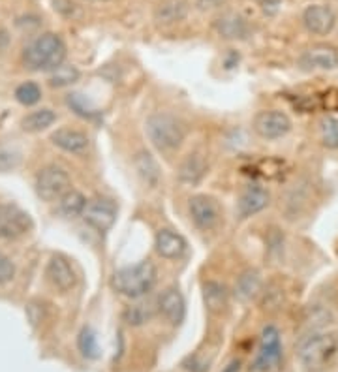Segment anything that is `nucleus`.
<instances>
[{
    "mask_svg": "<svg viewBox=\"0 0 338 372\" xmlns=\"http://www.w3.org/2000/svg\"><path fill=\"white\" fill-rule=\"evenodd\" d=\"M188 16V0H162L155 8V21L162 27H171Z\"/></svg>",
    "mask_w": 338,
    "mask_h": 372,
    "instance_id": "obj_17",
    "label": "nucleus"
},
{
    "mask_svg": "<svg viewBox=\"0 0 338 372\" xmlns=\"http://www.w3.org/2000/svg\"><path fill=\"white\" fill-rule=\"evenodd\" d=\"M269 203H271L269 190H265L263 186H258V184H252V186H246L239 196L237 211L243 218H250L255 217L263 209H267Z\"/></svg>",
    "mask_w": 338,
    "mask_h": 372,
    "instance_id": "obj_13",
    "label": "nucleus"
},
{
    "mask_svg": "<svg viewBox=\"0 0 338 372\" xmlns=\"http://www.w3.org/2000/svg\"><path fill=\"white\" fill-rule=\"evenodd\" d=\"M32 229V218L13 203L0 205V237L16 241Z\"/></svg>",
    "mask_w": 338,
    "mask_h": 372,
    "instance_id": "obj_7",
    "label": "nucleus"
},
{
    "mask_svg": "<svg viewBox=\"0 0 338 372\" xmlns=\"http://www.w3.org/2000/svg\"><path fill=\"white\" fill-rule=\"evenodd\" d=\"M47 278L49 282L61 292H70V289L78 284V277L73 267L70 265V261L61 254L51 256L49 263H47Z\"/></svg>",
    "mask_w": 338,
    "mask_h": 372,
    "instance_id": "obj_15",
    "label": "nucleus"
},
{
    "mask_svg": "<svg viewBox=\"0 0 338 372\" xmlns=\"http://www.w3.org/2000/svg\"><path fill=\"white\" fill-rule=\"evenodd\" d=\"M320 136L322 143L331 150L338 149V119L337 117H323L320 121Z\"/></svg>",
    "mask_w": 338,
    "mask_h": 372,
    "instance_id": "obj_28",
    "label": "nucleus"
},
{
    "mask_svg": "<svg viewBox=\"0 0 338 372\" xmlns=\"http://www.w3.org/2000/svg\"><path fill=\"white\" fill-rule=\"evenodd\" d=\"M284 348L282 339H280V331L274 325H267L261 331L260 348L254 359V371L258 372H271L278 371L282 365Z\"/></svg>",
    "mask_w": 338,
    "mask_h": 372,
    "instance_id": "obj_5",
    "label": "nucleus"
},
{
    "mask_svg": "<svg viewBox=\"0 0 338 372\" xmlns=\"http://www.w3.org/2000/svg\"><path fill=\"white\" fill-rule=\"evenodd\" d=\"M145 130H147L150 143L164 152L179 149L186 138V128L181 123V119H177L171 113L150 115L145 123Z\"/></svg>",
    "mask_w": 338,
    "mask_h": 372,
    "instance_id": "obj_4",
    "label": "nucleus"
},
{
    "mask_svg": "<svg viewBox=\"0 0 338 372\" xmlns=\"http://www.w3.org/2000/svg\"><path fill=\"white\" fill-rule=\"evenodd\" d=\"M68 104H70V107H73V109H76V113H78V115H81V117L92 119V117H96V115H98V109L90 106L89 102L85 100L81 95L70 96V98H68Z\"/></svg>",
    "mask_w": 338,
    "mask_h": 372,
    "instance_id": "obj_32",
    "label": "nucleus"
},
{
    "mask_svg": "<svg viewBox=\"0 0 338 372\" xmlns=\"http://www.w3.org/2000/svg\"><path fill=\"white\" fill-rule=\"evenodd\" d=\"M155 316V306L147 305V303H138V305L128 306L124 312V320L130 325H143Z\"/></svg>",
    "mask_w": 338,
    "mask_h": 372,
    "instance_id": "obj_27",
    "label": "nucleus"
},
{
    "mask_svg": "<svg viewBox=\"0 0 338 372\" xmlns=\"http://www.w3.org/2000/svg\"><path fill=\"white\" fill-rule=\"evenodd\" d=\"M78 348L81 356L87 359H96L100 356V346H98V337L90 328H83L78 337Z\"/></svg>",
    "mask_w": 338,
    "mask_h": 372,
    "instance_id": "obj_26",
    "label": "nucleus"
},
{
    "mask_svg": "<svg viewBox=\"0 0 338 372\" xmlns=\"http://www.w3.org/2000/svg\"><path fill=\"white\" fill-rule=\"evenodd\" d=\"M55 121L56 113L49 109V107H44V109H36V112L28 113L27 117L21 121V126L25 132H42L45 128H49Z\"/></svg>",
    "mask_w": 338,
    "mask_h": 372,
    "instance_id": "obj_23",
    "label": "nucleus"
},
{
    "mask_svg": "<svg viewBox=\"0 0 338 372\" xmlns=\"http://www.w3.org/2000/svg\"><path fill=\"white\" fill-rule=\"evenodd\" d=\"M156 267L150 260H143L135 265L122 267L113 272L111 288L116 294L124 295L128 299H139L155 288Z\"/></svg>",
    "mask_w": 338,
    "mask_h": 372,
    "instance_id": "obj_3",
    "label": "nucleus"
},
{
    "mask_svg": "<svg viewBox=\"0 0 338 372\" xmlns=\"http://www.w3.org/2000/svg\"><path fill=\"white\" fill-rule=\"evenodd\" d=\"M239 371H241V361H239V359H233L222 372H239Z\"/></svg>",
    "mask_w": 338,
    "mask_h": 372,
    "instance_id": "obj_36",
    "label": "nucleus"
},
{
    "mask_svg": "<svg viewBox=\"0 0 338 372\" xmlns=\"http://www.w3.org/2000/svg\"><path fill=\"white\" fill-rule=\"evenodd\" d=\"M227 299H229V292L222 282L217 280H209L203 284V301H205L207 311L212 314H220L227 306Z\"/></svg>",
    "mask_w": 338,
    "mask_h": 372,
    "instance_id": "obj_21",
    "label": "nucleus"
},
{
    "mask_svg": "<svg viewBox=\"0 0 338 372\" xmlns=\"http://www.w3.org/2000/svg\"><path fill=\"white\" fill-rule=\"evenodd\" d=\"M224 2H226V0H195V6H198L201 11H209L220 8Z\"/></svg>",
    "mask_w": 338,
    "mask_h": 372,
    "instance_id": "obj_34",
    "label": "nucleus"
},
{
    "mask_svg": "<svg viewBox=\"0 0 338 372\" xmlns=\"http://www.w3.org/2000/svg\"><path fill=\"white\" fill-rule=\"evenodd\" d=\"M133 164H135V169L141 175L145 183H149L150 186H156L158 181H160V167H158V162L152 158L150 152L147 150H139L135 158H133Z\"/></svg>",
    "mask_w": 338,
    "mask_h": 372,
    "instance_id": "obj_22",
    "label": "nucleus"
},
{
    "mask_svg": "<svg viewBox=\"0 0 338 372\" xmlns=\"http://www.w3.org/2000/svg\"><path fill=\"white\" fill-rule=\"evenodd\" d=\"M16 275V265L8 258H0V284L10 282Z\"/></svg>",
    "mask_w": 338,
    "mask_h": 372,
    "instance_id": "obj_33",
    "label": "nucleus"
},
{
    "mask_svg": "<svg viewBox=\"0 0 338 372\" xmlns=\"http://www.w3.org/2000/svg\"><path fill=\"white\" fill-rule=\"evenodd\" d=\"M16 98L23 106H34V104H38L40 98H42V89H40V85L32 83V81H27V83L17 87Z\"/></svg>",
    "mask_w": 338,
    "mask_h": 372,
    "instance_id": "obj_31",
    "label": "nucleus"
},
{
    "mask_svg": "<svg viewBox=\"0 0 338 372\" xmlns=\"http://www.w3.org/2000/svg\"><path fill=\"white\" fill-rule=\"evenodd\" d=\"M79 79V70L76 66H59L53 70L49 76L51 87H68V85L76 83Z\"/></svg>",
    "mask_w": 338,
    "mask_h": 372,
    "instance_id": "obj_30",
    "label": "nucleus"
},
{
    "mask_svg": "<svg viewBox=\"0 0 338 372\" xmlns=\"http://www.w3.org/2000/svg\"><path fill=\"white\" fill-rule=\"evenodd\" d=\"M155 246L158 256L166 258V260H179L186 252V241L183 235L173 232V229H160L156 234Z\"/></svg>",
    "mask_w": 338,
    "mask_h": 372,
    "instance_id": "obj_18",
    "label": "nucleus"
},
{
    "mask_svg": "<svg viewBox=\"0 0 338 372\" xmlns=\"http://www.w3.org/2000/svg\"><path fill=\"white\" fill-rule=\"evenodd\" d=\"M212 27L224 40H244L250 34V25L239 11H224L215 19Z\"/></svg>",
    "mask_w": 338,
    "mask_h": 372,
    "instance_id": "obj_14",
    "label": "nucleus"
},
{
    "mask_svg": "<svg viewBox=\"0 0 338 372\" xmlns=\"http://www.w3.org/2000/svg\"><path fill=\"white\" fill-rule=\"evenodd\" d=\"M59 201H61V203H59V209H61L62 215L68 218L83 215L87 205H89L87 200H85V196L81 194V192H78V190H70V192H66Z\"/></svg>",
    "mask_w": 338,
    "mask_h": 372,
    "instance_id": "obj_25",
    "label": "nucleus"
},
{
    "mask_svg": "<svg viewBox=\"0 0 338 372\" xmlns=\"http://www.w3.org/2000/svg\"><path fill=\"white\" fill-rule=\"evenodd\" d=\"M51 141L59 149L73 152V155H79L89 147V136L76 128H59L56 132L51 133Z\"/></svg>",
    "mask_w": 338,
    "mask_h": 372,
    "instance_id": "obj_19",
    "label": "nucleus"
},
{
    "mask_svg": "<svg viewBox=\"0 0 338 372\" xmlns=\"http://www.w3.org/2000/svg\"><path fill=\"white\" fill-rule=\"evenodd\" d=\"M254 132L267 141L282 139L291 132V119L288 117V113L280 109L260 112L254 119Z\"/></svg>",
    "mask_w": 338,
    "mask_h": 372,
    "instance_id": "obj_9",
    "label": "nucleus"
},
{
    "mask_svg": "<svg viewBox=\"0 0 338 372\" xmlns=\"http://www.w3.org/2000/svg\"><path fill=\"white\" fill-rule=\"evenodd\" d=\"M23 160L21 149H17L16 145L0 143V172H11L16 169Z\"/></svg>",
    "mask_w": 338,
    "mask_h": 372,
    "instance_id": "obj_29",
    "label": "nucleus"
},
{
    "mask_svg": "<svg viewBox=\"0 0 338 372\" xmlns=\"http://www.w3.org/2000/svg\"><path fill=\"white\" fill-rule=\"evenodd\" d=\"M85 222L96 232H107L113 228L116 220V205L111 200L106 198H96L87 205L83 212Z\"/></svg>",
    "mask_w": 338,
    "mask_h": 372,
    "instance_id": "obj_11",
    "label": "nucleus"
},
{
    "mask_svg": "<svg viewBox=\"0 0 338 372\" xmlns=\"http://www.w3.org/2000/svg\"><path fill=\"white\" fill-rule=\"evenodd\" d=\"M299 64L305 70H334L338 68V49L329 44L312 45L301 55Z\"/></svg>",
    "mask_w": 338,
    "mask_h": 372,
    "instance_id": "obj_12",
    "label": "nucleus"
},
{
    "mask_svg": "<svg viewBox=\"0 0 338 372\" xmlns=\"http://www.w3.org/2000/svg\"><path fill=\"white\" fill-rule=\"evenodd\" d=\"M64 59H66V45L59 34L53 32H45L34 38L23 53L25 64L38 72H53L62 66Z\"/></svg>",
    "mask_w": 338,
    "mask_h": 372,
    "instance_id": "obj_1",
    "label": "nucleus"
},
{
    "mask_svg": "<svg viewBox=\"0 0 338 372\" xmlns=\"http://www.w3.org/2000/svg\"><path fill=\"white\" fill-rule=\"evenodd\" d=\"M158 311L171 325H179L184 320V312H186L183 294L177 288H173V286L164 289L160 299H158Z\"/></svg>",
    "mask_w": 338,
    "mask_h": 372,
    "instance_id": "obj_16",
    "label": "nucleus"
},
{
    "mask_svg": "<svg viewBox=\"0 0 338 372\" xmlns=\"http://www.w3.org/2000/svg\"><path fill=\"white\" fill-rule=\"evenodd\" d=\"M207 158L203 152H190L179 166V179L184 184H198L207 173Z\"/></svg>",
    "mask_w": 338,
    "mask_h": 372,
    "instance_id": "obj_20",
    "label": "nucleus"
},
{
    "mask_svg": "<svg viewBox=\"0 0 338 372\" xmlns=\"http://www.w3.org/2000/svg\"><path fill=\"white\" fill-rule=\"evenodd\" d=\"M188 211L195 226L203 232H211L222 220V209L218 205V201L211 196H192L188 201Z\"/></svg>",
    "mask_w": 338,
    "mask_h": 372,
    "instance_id": "obj_8",
    "label": "nucleus"
},
{
    "mask_svg": "<svg viewBox=\"0 0 338 372\" xmlns=\"http://www.w3.org/2000/svg\"><path fill=\"white\" fill-rule=\"evenodd\" d=\"M72 181L66 169L59 166H47L36 177V192L44 201L61 200L62 196L70 192Z\"/></svg>",
    "mask_w": 338,
    "mask_h": 372,
    "instance_id": "obj_6",
    "label": "nucleus"
},
{
    "mask_svg": "<svg viewBox=\"0 0 338 372\" xmlns=\"http://www.w3.org/2000/svg\"><path fill=\"white\" fill-rule=\"evenodd\" d=\"M95 2H107V0H95Z\"/></svg>",
    "mask_w": 338,
    "mask_h": 372,
    "instance_id": "obj_37",
    "label": "nucleus"
},
{
    "mask_svg": "<svg viewBox=\"0 0 338 372\" xmlns=\"http://www.w3.org/2000/svg\"><path fill=\"white\" fill-rule=\"evenodd\" d=\"M261 289V277L260 272L250 269V271L243 272L237 280V286H235V294H237L239 299L248 301L252 297L260 294Z\"/></svg>",
    "mask_w": 338,
    "mask_h": 372,
    "instance_id": "obj_24",
    "label": "nucleus"
},
{
    "mask_svg": "<svg viewBox=\"0 0 338 372\" xmlns=\"http://www.w3.org/2000/svg\"><path fill=\"white\" fill-rule=\"evenodd\" d=\"M280 6H282L280 0H261V8H263V11H265L267 16H274V13H278Z\"/></svg>",
    "mask_w": 338,
    "mask_h": 372,
    "instance_id": "obj_35",
    "label": "nucleus"
},
{
    "mask_svg": "<svg viewBox=\"0 0 338 372\" xmlns=\"http://www.w3.org/2000/svg\"><path fill=\"white\" fill-rule=\"evenodd\" d=\"M338 354V333L314 331L301 340L299 359L308 372H322L333 365Z\"/></svg>",
    "mask_w": 338,
    "mask_h": 372,
    "instance_id": "obj_2",
    "label": "nucleus"
},
{
    "mask_svg": "<svg viewBox=\"0 0 338 372\" xmlns=\"http://www.w3.org/2000/svg\"><path fill=\"white\" fill-rule=\"evenodd\" d=\"M301 21L312 36H329L337 27V13L327 4H310L303 11Z\"/></svg>",
    "mask_w": 338,
    "mask_h": 372,
    "instance_id": "obj_10",
    "label": "nucleus"
}]
</instances>
